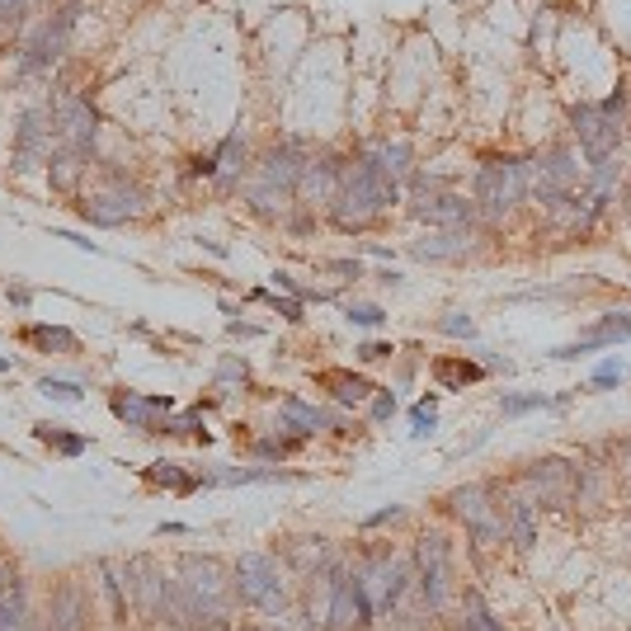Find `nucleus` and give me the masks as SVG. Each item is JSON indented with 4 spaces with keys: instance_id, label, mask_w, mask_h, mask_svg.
Listing matches in <instances>:
<instances>
[{
    "instance_id": "obj_3",
    "label": "nucleus",
    "mask_w": 631,
    "mask_h": 631,
    "mask_svg": "<svg viewBox=\"0 0 631 631\" xmlns=\"http://www.w3.org/2000/svg\"><path fill=\"white\" fill-rule=\"evenodd\" d=\"M231 584H236V599L246 608H260L264 618H279L288 608V580L269 551H246V557L231 565Z\"/></svg>"
},
{
    "instance_id": "obj_25",
    "label": "nucleus",
    "mask_w": 631,
    "mask_h": 631,
    "mask_svg": "<svg viewBox=\"0 0 631 631\" xmlns=\"http://www.w3.org/2000/svg\"><path fill=\"white\" fill-rule=\"evenodd\" d=\"M321 387H330L340 405H363L368 391H372L363 378H353V372H321Z\"/></svg>"
},
{
    "instance_id": "obj_28",
    "label": "nucleus",
    "mask_w": 631,
    "mask_h": 631,
    "mask_svg": "<svg viewBox=\"0 0 631 631\" xmlns=\"http://www.w3.org/2000/svg\"><path fill=\"white\" fill-rule=\"evenodd\" d=\"M29 344H38V349H57V353H76V334L71 330H62V325H33L29 330Z\"/></svg>"
},
{
    "instance_id": "obj_20",
    "label": "nucleus",
    "mask_w": 631,
    "mask_h": 631,
    "mask_svg": "<svg viewBox=\"0 0 631 631\" xmlns=\"http://www.w3.org/2000/svg\"><path fill=\"white\" fill-rule=\"evenodd\" d=\"M471 250H477L471 227L467 231H433V236H424V241L410 246L415 260H462V254H471Z\"/></svg>"
},
{
    "instance_id": "obj_47",
    "label": "nucleus",
    "mask_w": 631,
    "mask_h": 631,
    "mask_svg": "<svg viewBox=\"0 0 631 631\" xmlns=\"http://www.w3.org/2000/svg\"><path fill=\"white\" fill-rule=\"evenodd\" d=\"M627 203H631V189H627Z\"/></svg>"
},
{
    "instance_id": "obj_22",
    "label": "nucleus",
    "mask_w": 631,
    "mask_h": 631,
    "mask_svg": "<svg viewBox=\"0 0 631 631\" xmlns=\"http://www.w3.org/2000/svg\"><path fill=\"white\" fill-rule=\"evenodd\" d=\"M565 481H570V471H565V462H557V458H547V462H532V471H528V485L538 490V495H542L547 504L565 500Z\"/></svg>"
},
{
    "instance_id": "obj_46",
    "label": "nucleus",
    "mask_w": 631,
    "mask_h": 631,
    "mask_svg": "<svg viewBox=\"0 0 631 631\" xmlns=\"http://www.w3.org/2000/svg\"><path fill=\"white\" fill-rule=\"evenodd\" d=\"M14 584H19V575H14V570H6V565H0V599H6Z\"/></svg>"
},
{
    "instance_id": "obj_10",
    "label": "nucleus",
    "mask_w": 631,
    "mask_h": 631,
    "mask_svg": "<svg viewBox=\"0 0 631 631\" xmlns=\"http://www.w3.org/2000/svg\"><path fill=\"white\" fill-rule=\"evenodd\" d=\"M448 509L471 528V538L477 542H500L504 538V514L490 504V485H458L448 495Z\"/></svg>"
},
{
    "instance_id": "obj_27",
    "label": "nucleus",
    "mask_w": 631,
    "mask_h": 631,
    "mask_svg": "<svg viewBox=\"0 0 631 631\" xmlns=\"http://www.w3.org/2000/svg\"><path fill=\"white\" fill-rule=\"evenodd\" d=\"M147 481H151V485H170V490H180V495L199 490V481L184 477L180 462H151V467H147Z\"/></svg>"
},
{
    "instance_id": "obj_41",
    "label": "nucleus",
    "mask_w": 631,
    "mask_h": 631,
    "mask_svg": "<svg viewBox=\"0 0 631 631\" xmlns=\"http://www.w3.org/2000/svg\"><path fill=\"white\" fill-rule=\"evenodd\" d=\"M199 424H203V415H199V410H189V415H180V420H166L161 433H193Z\"/></svg>"
},
{
    "instance_id": "obj_40",
    "label": "nucleus",
    "mask_w": 631,
    "mask_h": 631,
    "mask_svg": "<svg viewBox=\"0 0 631 631\" xmlns=\"http://www.w3.org/2000/svg\"><path fill=\"white\" fill-rule=\"evenodd\" d=\"M24 6H29V0H0V29L19 24V19H24Z\"/></svg>"
},
{
    "instance_id": "obj_17",
    "label": "nucleus",
    "mask_w": 631,
    "mask_h": 631,
    "mask_svg": "<svg viewBox=\"0 0 631 631\" xmlns=\"http://www.w3.org/2000/svg\"><path fill=\"white\" fill-rule=\"evenodd\" d=\"M86 618H90V603L81 580H62L48 608V631H86Z\"/></svg>"
},
{
    "instance_id": "obj_48",
    "label": "nucleus",
    "mask_w": 631,
    "mask_h": 631,
    "mask_svg": "<svg viewBox=\"0 0 631 631\" xmlns=\"http://www.w3.org/2000/svg\"><path fill=\"white\" fill-rule=\"evenodd\" d=\"M246 631H254V627H246Z\"/></svg>"
},
{
    "instance_id": "obj_37",
    "label": "nucleus",
    "mask_w": 631,
    "mask_h": 631,
    "mask_svg": "<svg viewBox=\"0 0 631 631\" xmlns=\"http://www.w3.org/2000/svg\"><path fill=\"white\" fill-rule=\"evenodd\" d=\"M236 382H246V359H222V368H217V391H227Z\"/></svg>"
},
{
    "instance_id": "obj_7",
    "label": "nucleus",
    "mask_w": 631,
    "mask_h": 631,
    "mask_svg": "<svg viewBox=\"0 0 631 631\" xmlns=\"http://www.w3.org/2000/svg\"><path fill=\"white\" fill-rule=\"evenodd\" d=\"M128 589H132L137 613L151 618V622H166V608H170V594H174V575H166L161 561L132 557L128 561Z\"/></svg>"
},
{
    "instance_id": "obj_2",
    "label": "nucleus",
    "mask_w": 631,
    "mask_h": 631,
    "mask_svg": "<svg viewBox=\"0 0 631 631\" xmlns=\"http://www.w3.org/2000/svg\"><path fill=\"white\" fill-rule=\"evenodd\" d=\"M528 199V161L519 156H490L477 170V217L500 222Z\"/></svg>"
},
{
    "instance_id": "obj_43",
    "label": "nucleus",
    "mask_w": 631,
    "mask_h": 631,
    "mask_svg": "<svg viewBox=\"0 0 631 631\" xmlns=\"http://www.w3.org/2000/svg\"><path fill=\"white\" fill-rule=\"evenodd\" d=\"M401 514H405V509H401V504H387V509H378V514H372V519H368V528H382V523H397Z\"/></svg>"
},
{
    "instance_id": "obj_24",
    "label": "nucleus",
    "mask_w": 631,
    "mask_h": 631,
    "mask_svg": "<svg viewBox=\"0 0 631 631\" xmlns=\"http://www.w3.org/2000/svg\"><path fill=\"white\" fill-rule=\"evenodd\" d=\"M504 538L514 542L519 551H528L538 542V519H532V500H514L504 509Z\"/></svg>"
},
{
    "instance_id": "obj_16",
    "label": "nucleus",
    "mask_w": 631,
    "mask_h": 631,
    "mask_svg": "<svg viewBox=\"0 0 631 631\" xmlns=\"http://www.w3.org/2000/svg\"><path fill=\"white\" fill-rule=\"evenodd\" d=\"M631 334V311H608L603 321L594 325V330H584L575 344H561L551 359H580V353H589V349H608V344H622Z\"/></svg>"
},
{
    "instance_id": "obj_45",
    "label": "nucleus",
    "mask_w": 631,
    "mask_h": 631,
    "mask_svg": "<svg viewBox=\"0 0 631 631\" xmlns=\"http://www.w3.org/2000/svg\"><path fill=\"white\" fill-rule=\"evenodd\" d=\"M10 302H14L19 311H29V302H33V292H29V288H10Z\"/></svg>"
},
{
    "instance_id": "obj_6",
    "label": "nucleus",
    "mask_w": 631,
    "mask_h": 631,
    "mask_svg": "<svg viewBox=\"0 0 631 631\" xmlns=\"http://www.w3.org/2000/svg\"><path fill=\"white\" fill-rule=\"evenodd\" d=\"M415 565H420V589H424V608L439 613L452 594V547L443 532H424L415 547Z\"/></svg>"
},
{
    "instance_id": "obj_34",
    "label": "nucleus",
    "mask_w": 631,
    "mask_h": 631,
    "mask_svg": "<svg viewBox=\"0 0 631 631\" xmlns=\"http://www.w3.org/2000/svg\"><path fill=\"white\" fill-rule=\"evenodd\" d=\"M439 330L452 334V340H471V334H477V321H471L467 311H448L443 321H439Z\"/></svg>"
},
{
    "instance_id": "obj_15",
    "label": "nucleus",
    "mask_w": 631,
    "mask_h": 631,
    "mask_svg": "<svg viewBox=\"0 0 631 631\" xmlns=\"http://www.w3.org/2000/svg\"><path fill=\"white\" fill-rule=\"evenodd\" d=\"M302 170H307L302 147H298V142H283V147L264 151V161H260V180H254V184L292 193V189H298V180H302Z\"/></svg>"
},
{
    "instance_id": "obj_38",
    "label": "nucleus",
    "mask_w": 631,
    "mask_h": 631,
    "mask_svg": "<svg viewBox=\"0 0 631 631\" xmlns=\"http://www.w3.org/2000/svg\"><path fill=\"white\" fill-rule=\"evenodd\" d=\"M43 397H52V401H81V387H76V382L43 378Z\"/></svg>"
},
{
    "instance_id": "obj_44",
    "label": "nucleus",
    "mask_w": 631,
    "mask_h": 631,
    "mask_svg": "<svg viewBox=\"0 0 631 631\" xmlns=\"http://www.w3.org/2000/svg\"><path fill=\"white\" fill-rule=\"evenodd\" d=\"M359 359H363V363H378V359H391V344H363V349H359Z\"/></svg>"
},
{
    "instance_id": "obj_29",
    "label": "nucleus",
    "mask_w": 631,
    "mask_h": 631,
    "mask_svg": "<svg viewBox=\"0 0 631 631\" xmlns=\"http://www.w3.org/2000/svg\"><path fill=\"white\" fill-rule=\"evenodd\" d=\"M283 420H288L292 429H298V433H316V429L325 424V415H321V410H316V405H307V401H298V397H292V401H283Z\"/></svg>"
},
{
    "instance_id": "obj_31",
    "label": "nucleus",
    "mask_w": 631,
    "mask_h": 631,
    "mask_svg": "<svg viewBox=\"0 0 631 631\" xmlns=\"http://www.w3.org/2000/svg\"><path fill=\"white\" fill-rule=\"evenodd\" d=\"M485 368H477V363H452V359H439L433 363V378H439L443 387H462V382H477Z\"/></svg>"
},
{
    "instance_id": "obj_4",
    "label": "nucleus",
    "mask_w": 631,
    "mask_h": 631,
    "mask_svg": "<svg viewBox=\"0 0 631 631\" xmlns=\"http://www.w3.org/2000/svg\"><path fill=\"white\" fill-rule=\"evenodd\" d=\"M359 575V584H363V594H368V603H372V613H391L401 599H405V589H410V561L405 557H391V551H372V557L353 570Z\"/></svg>"
},
{
    "instance_id": "obj_5",
    "label": "nucleus",
    "mask_w": 631,
    "mask_h": 631,
    "mask_svg": "<svg viewBox=\"0 0 631 631\" xmlns=\"http://www.w3.org/2000/svg\"><path fill=\"white\" fill-rule=\"evenodd\" d=\"M580 184V156L570 147H551L538 161H528V193L538 203H570V193Z\"/></svg>"
},
{
    "instance_id": "obj_21",
    "label": "nucleus",
    "mask_w": 631,
    "mask_h": 631,
    "mask_svg": "<svg viewBox=\"0 0 631 631\" xmlns=\"http://www.w3.org/2000/svg\"><path fill=\"white\" fill-rule=\"evenodd\" d=\"M368 161L378 166L391 184H405L410 174H415V166H410V161H415L410 142H382V147H372V151H368Z\"/></svg>"
},
{
    "instance_id": "obj_42",
    "label": "nucleus",
    "mask_w": 631,
    "mask_h": 631,
    "mask_svg": "<svg viewBox=\"0 0 631 631\" xmlns=\"http://www.w3.org/2000/svg\"><path fill=\"white\" fill-rule=\"evenodd\" d=\"M391 410H397V397H391V391H378V401H372V420H391Z\"/></svg>"
},
{
    "instance_id": "obj_18",
    "label": "nucleus",
    "mask_w": 631,
    "mask_h": 631,
    "mask_svg": "<svg viewBox=\"0 0 631 631\" xmlns=\"http://www.w3.org/2000/svg\"><path fill=\"white\" fill-rule=\"evenodd\" d=\"M340 174H344V166L334 161V156H316V161H307L302 180H298L302 199H307L311 208H316V203H334V193H340Z\"/></svg>"
},
{
    "instance_id": "obj_13",
    "label": "nucleus",
    "mask_w": 631,
    "mask_h": 631,
    "mask_svg": "<svg viewBox=\"0 0 631 631\" xmlns=\"http://www.w3.org/2000/svg\"><path fill=\"white\" fill-rule=\"evenodd\" d=\"M81 208H86V217H90L94 227H123V222H132V217H142L147 199H142V189H137V184L118 180L113 189L94 193V199H86Z\"/></svg>"
},
{
    "instance_id": "obj_1",
    "label": "nucleus",
    "mask_w": 631,
    "mask_h": 631,
    "mask_svg": "<svg viewBox=\"0 0 631 631\" xmlns=\"http://www.w3.org/2000/svg\"><path fill=\"white\" fill-rule=\"evenodd\" d=\"M397 199H401V184H391L368 156H359V161L344 166V174H340V193H334V203H330V217L340 231H363Z\"/></svg>"
},
{
    "instance_id": "obj_26",
    "label": "nucleus",
    "mask_w": 631,
    "mask_h": 631,
    "mask_svg": "<svg viewBox=\"0 0 631 631\" xmlns=\"http://www.w3.org/2000/svg\"><path fill=\"white\" fill-rule=\"evenodd\" d=\"M0 631H29V603H24V584H14L0 599Z\"/></svg>"
},
{
    "instance_id": "obj_32",
    "label": "nucleus",
    "mask_w": 631,
    "mask_h": 631,
    "mask_svg": "<svg viewBox=\"0 0 631 631\" xmlns=\"http://www.w3.org/2000/svg\"><path fill=\"white\" fill-rule=\"evenodd\" d=\"M38 439L52 443L57 452H67V458L86 452V439H81V433H62V424H38Z\"/></svg>"
},
{
    "instance_id": "obj_14",
    "label": "nucleus",
    "mask_w": 631,
    "mask_h": 631,
    "mask_svg": "<svg viewBox=\"0 0 631 631\" xmlns=\"http://www.w3.org/2000/svg\"><path fill=\"white\" fill-rule=\"evenodd\" d=\"M76 14H81V6H67V10H57V19H48V24L38 29V38L24 48V67H52L57 57L67 52L71 29H76Z\"/></svg>"
},
{
    "instance_id": "obj_33",
    "label": "nucleus",
    "mask_w": 631,
    "mask_h": 631,
    "mask_svg": "<svg viewBox=\"0 0 631 631\" xmlns=\"http://www.w3.org/2000/svg\"><path fill=\"white\" fill-rule=\"evenodd\" d=\"M542 405H551V397H542V391H523V397H504L500 401L504 415H528V410H542Z\"/></svg>"
},
{
    "instance_id": "obj_11",
    "label": "nucleus",
    "mask_w": 631,
    "mask_h": 631,
    "mask_svg": "<svg viewBox=\"0 0 631 631\" xmlns=\"http://www.w3.org/2000/svg\"><path fill=\"white\" fill-rule=\"evenodd\" d=\"M43 161H52V113L29 109L24 118H19V132H14V170L29 174Z\"/></svg>"
},
{
    "instance_id": "obj_35",
    "label": "nucleus",
    "mask_w": 631,
    "mask_h": 631,
    "mask_svg": "<svg viewBox=\"0 0 631 631\" xmlns=\"http://www.w3.org/2000/svg\"><path fill=\"white\" fill-rule=\"evenodd\" d=\"M344 316H349L353 325H382V321H387V311H382L378 302H349Z\"/></svg>"
},
{
    "instance_id": "obj_19",
    "label": "nucleus",
    "mask_w": 631,
    "mask_h": 631,
    "mask_svg": "<svg viewBox=\"0 0 631 631\" xmlns=\"http://www.w3.org/2000/svg\"><path fill=\"white\" fill-rule=\"evenodd\" d=\"M174 410V401L170 397H137V391H118L113 397V415L123 420V424H132V429H142V433H151L156 424V415H170Z\"/></svg>"
},
{
    "instance_id": "obj_23",
    "label": "nucleus",
    "mask_w": 631,
    "mask_h": 631,
    "mask_svg": "<svg viewBox=\"0 0 631 631\" xmlns=\"http://www.w3.org/2000/svg\"><path fill=\"white\" fill-rule=\"evenodd\" d=\"M288 561L298 565V575L316 580L330 561V547H325V538H298V542H288Z\"/></svg>"
},
{
    "instance_id": "obj_8",
    "label": "nucleus",
    "mask_w": 631,
    "mask_h": 631,
    "mask_svg": "<svg viewBox=\"0 0 631 631\" xmlns=\"http://www.w3.org/2000/svg\"><path fill=\"white\" fill-rule=\"evenodd\" d=\"M570 128L580 137V151L594 161H613L618 156V142H622V128H618V113H608L603 104H580L570 113Z\"/></svg>"
},
{
    "instance_id": "obj_39",
    "label": "nucleus",
    "mask_w": 631,
    "mask_h": 631,
    "mask_svg": "<svg viewBox=\"0 0 631 631\" xmlns=\"http://www.w3.org/2000/svg\"><path fill=\"white\" fill-rule=\"evenodd\" d=\"M618 382H622V363L608 359V363L594 368V382H589V387H618Z\"/></svg>"
},
{
    "instance_id": "obj_12",
    "label": "nucleus",
    "mask_w": 631,
    "mask_h": 631,
    "mask_svg": "<svg viewBox=\"0 0 631 631\" xmlns=\"http://www.w3.org/2000/svg\"><path fill=\"white\" fill-rule=\"evenodd\" d=\"M52 128H57V142H62L67 151H81V156H90V147H94V132H100V113L90 109V100H81V94H71V100L57 104V113H52Z\"/></svg>"
},
{
    "instance_id": "obj_9",
    "label": "nucleus",
    "mask_w": 631,
    "mask_h": 631,
    "mask_svg": "<svg viewBox=\"0 0 631 631\" xmlns=\"http://www.w3.org/2000/svg\"><path fill=\"white\" fill-rule=\"evenodd\" d=\"M372 618H378V613H372L359 575H349L344 565H330V613H325V627L330 631H353V627H363Z\"/></svg>"
},
{
    "instance_id": "obj_36",
    "label": "nucleus",
    "mask_w": 631,
    "mask_h": 631,
    "mask_svg": "<svg viewBox=\"0 0 631 631\" xmlns=\"http://www.w3.org/2000/svg\"><path fill=\"white\" fill-rule=\"evenodd\" d=\"M433 405H439V397L429 391V397L410 410V420H415V439H429V433H433V420H439V415H433Z\"/></svg>"
},
{
    "instance_id": "obj_30",
    "label": "nucleus",
    "mask_w": 631,
    "mask_h": 631,
    "mask_svg": "<svg viewBox=\"0 0 631 631\" xmlns=\"http://www.w3.org/2000/svg\"><path fill=\"white\" fill-rule=\"evenodd\" d=\"M462 631H504L500 622H495V613L481 603V594L477 589H467V618H462Z\"/></svg>"
}]
</instances>
